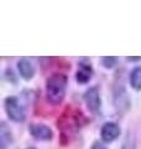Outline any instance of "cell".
Instances as JSON below:
<instances>
[{"mask_svg":"<svg viewBox=\"0 0 141 149\" xmlns=\"http://www.w3.org/2000/svg\"><path fill=\"white\" fill-rule=\"evenodd\" d=\"M68 87V77L64 73H52L46 80L45 96L46 101L52 106H58L63 102Z\"/></svg>","mask_w":141,"mask_h":149,"instance_id":"1","label":"cell"},{"mask_svg":"<svg viewBox=\"0 0 141 149\" xmlns=\"http://www.w3.org/2000/svg\"><path fill=\"white\" fill-rule=\"evenodd\" d=\"M4 109H5L8 118L15 123H22L26 119L25 107L15 96H8L4 100Z\"/></svg>","mask_w":141,"mask_h":149,"instance_id":"2","label":"cell"},{"mask_svg":"<svg viewBox=\"0 0 141 149\" xmlns=\"http://www.w3.org/2000/svg\"><path fill=\"white\" fill-rule=\"evenodd\" d=\"M84 103L87 104V108L89 112H92L93 114H99L102 112V96L99 88L93 86L89 87L88 90L84 92Z\"/></svg>","mask_w":141,"mask_h":149,"instance_id":"3","label":"cell"},{"mask_svg":"<svg viewBox=\"0 0 141 149\" xmlns=\"http://www.w3.org/2000/svg\"><path fill=\"white\" fill-rule=\"evenodd\" d=\"M31 137L40 142H51L53 139V130L45 123H31L29 125Z\"/></svg>","mask_w":141,"mask_h":149,"instance_id":"4","label":"cell"},{"mask_svg":"<svg viewBox=\"0 0 141 149\" xmlns=\"http://www.w3.org/2000/svg\"><path fill=\"white\" fill-rule=\"evenodd\" d=\"M113 100H114V106L116 111L126 112L130 108V97L121 83L115 86L114 92H113Z\"/></svg>","mask_w":141,"mask_h":149,"instance_id":"5","label":"cell"},{"mask_svg":"<svg viewBox=\"0 0 141 149\" xmlns=\"http://www.w3.org/2000/svg\"><path fill=\"white\" fill-rule=\"evenodd\" d=\"M121 134L119 124L115 122H105L100 127V138L104 143L115 142Z\"/></svg>","mask_w":141,"mask_h":149,"instance_id":"6","label":"cell"},{"mask_svg":"<svg viewBox=\"0 0 141 149\" xmlns=\"http://www.w3.org/2000/svg\"><path fill=\"white\" fill-rule=\"evenodd\" d=\"M93 67L91 65V61L87 60H81L78 62V70L76 72V81L79 85H87L91 82L93 78Z\"/></svg>","mask_w":141,"mask_h":149,"instance_id":"7","label":"cell"},{"mask_svg":"<svg viewBox=\"0 0 141 149\" xmlns=\"http://www.w3.org/2000/svg\"><path fill=\"white\" fill-rule=\"evenodd\" d=\"M16 67H17L19 74H20V77L22 78V80L30 81V80H32V78L35 77L36 68H35V66H34V63H32L29 58L21 57V58L17 61Z\"/></svg>","mask_w":141,"mask_h":149,"instance_id":"8","label":"cell"},{"mask_svg":"<svg viewBox=\"0 0 141 149\" xmlns=\"http://www.w3.org/2000/svg\"><path fill=\"white\" fill-rule=\"evenodd\" d=\"M12 143V130L5 122H1V124H0V149H8Z\"/></svg>","mask_w":141,"mask_h":149,"instance_id":"9","label":"cell"},{"mask_svg":"<svg viewBox=\"0 0 141 149\" xmlns=\"http://www.w3.org/2000/svg\"><path fill=\"white\" fill-rule=\"evenodd\" d=\"M129 83L134 91H141V66H136L130 71Z\"/></svg>","mask_w":141,"mask_h":149,"instance_id":"10","label":"cell"},{"mask_svg":"<svg viewBox=\"0 0 141 149\" xmlns=\"http://www.w3.org/2000/svg\"><path fill=\"white\" fill-rule=\"evenodd\" d=\"M118 61H119V58L115 57V56H104V57L100 58L102 66L104 67V68H106V70L114 68L116 65H118Z\"/></svg>","mask_w":141,"mask_h":149,"instance_id":"11","label":"cell"},{"mask_svg":"<svg viewBox=\"0 0 141 149\" xmlns=\"http://www.w3.org/2000/svg\"><path fill=\"white\" fill-rule=\"evenodd\" d=\"M121 149H136V141L131 134L128 133V136L125 137L123 144H121Z\"/></svg>","mask_w":141,"mask_h":149,"instance_id":"12","label":"cell"},{"mask_svg":"<svg viewBox=\"0 0 141 149\" xmlns=\"http://www.w3.org/2000/svg\"><path fill=\"white\" fill-rule=\"evenodd\" d=\"M91 149H108V147L104 144V142H99V141H94Z\"/></svg>","mask_w":141,"mask_h":149,"instance_id":"13","label":"cell"},{"mask_svg":"<svg viewBox=\"0 0 141 149\" xmlns=\"http://www.w3.org/2000/svg\"><path fill=\"white\" fill-rule=\"evenodd\" d=\"M5 77L8 78V81L9 82H12V83H15V81L12 80V77H14V72H12V70L11 68H6V71H5Z\"/></svg>","mask_w":141,"mask_h":149,"instance_id":"14","label":"cell"},{"mask_svg":"<svg viewBox=\"0 0 141 149\" xmlns=\"http://www.w3.org/2000/svg\"><path fill=\"white\" fill-rule=\"evenodd\" d=\"M126 62H131V63H136V62H140L141 61V56L139 57H134V56H129V57H126Z\"/></svg>","mask_w":141,"mask_h":149,"instance_id":"15","label":"cell"},{"mask_svg":"<svg viewBox=\"0 0 141 149\" xmlns=\"http://www.w3.org/2000/svg\"><path fill=\"white\" fill-rule=\"evenodd\" d=\"M27 149H37V148H35V147H30V148H27Z\"/></svg>","mask_w":141,"mask_h":149,"instance_id":"16","label":"cell"}]
</instances>
